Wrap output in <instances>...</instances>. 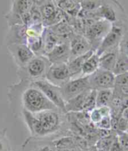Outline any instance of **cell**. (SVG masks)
<instances>
[{"mask_svg": "<svg viewBox=\"0 0 128 151\" xmlns=\"http://www.w3.org/2000/svg\"><path fill=\"white\" fill-rule=\"evenodd\" d=\"M51 63L44 55L35 56L26 65L17 70V75L21 82H34L45 80Z\"/></svg>", "mask_w": 128, "mask_h": 151, "instance_id": "3957f363", "label": "cell"}, {"mask_svg": "<svg viewBox=\"0 0 128 151\" xmlns=\"http://www.w3.org/2000/svg\"><path fill=\"white\" fill-rule=\"evenodd\" d=\"M21 151H56V150L52 140L30 137L23 144Z\"/></svg>", "mask_w": 128, "mask_h": 151, "instance_id": "9a60e30c", "label": "cell"}, {"mask_svg": "<svg viewBox=\"0 0 128 151\" xmlns=\"http://www.w3.org/2000/svg\"><path fill=\"white\" fill-rule=\"evenodd\" d=\"M118 49L103 53L100 56V68L112 72L117 60Z\"/></svg>", "mask_w": 128, "mask_h": 151, "instance_id": "d6986e66", "label": "cell"}, {"mask_svg": "<svg viewBox=\"0 0 128 151\" xmlns=\"http://www.w3.org/2000/svg\"><path fill=\"white\" fill-rule=\"evenodd\" d=\"M33 3L34 1H25V0L24 1H20V0L13 1L11 3V10L9 13L21 16L30 11Z\"/></svg>", "mask_w": 128, "mask_h": 151, "instance_id": "7402d4cb", "label": "cell"}, {"mask_svg": "<svg viewBox=\"0 0 128 151\" xmlns=\"http://www.w3.org/2000/svg\"><path fill=\"white\" fill-rule=\"evenodd\" d=\"M90 89L76 96L65 103V109L67 113L83 112V106L87 95Z\"/></svg>", "mask_w": 128, "mask_h": 151, "instance_id": "ac0fdd59", "label": "cell"}, {"mask_svg": "<svg viewBox=\"0 0 128 151\" xmlns=\"http://www.w3.org/2000/svg\"><path fill=\"white\" fill-rule=\"evenodd\" d=\"M21 113L31 137L49 139L61 134L67 135V132H69L67 114L60 110H48L33 114L21 109Z\"/></svg>", "mask_w": 128, "mask_h": 151, "instance_id": "6da1fadb", "label": "cell"}, {"mask_svg": "<svg viewBox=\"0 0 128 151\" xmlns=\"http://www.w3.org/2000/svg\"><path fill=\"white\" fill-rule=\"evenodd\" d=\"M128 70V55L127 54L121 53L118 51L117 60L113 69V73L116 76L120 74L127 72Z\"/></svg>", "mask_w": 128, "mask_h": 151, "instance_id": "603a6c76", "label": "cell"}, {"mask_svg": "<svg viewBox=\"0 0 128 151\" xmlns=\"http://www.w3.org/2000/svg\"><path fill=\"white\" fill-rule=\"evenodd\" d=\"M43 44H44V53L46 54L63 40L60 39L56 35H55L49 27H45L42 34Z\"/></svg>", "mask_w": 128, "mask_h": 151, "instance_id": "44dd1931", "label": "cell"}, {"mask_svg": "<svg viewBox=\"0 0 128 151\" xmlns=\"http://www.w3.org/2000/svg\"><path fill=\"white\" fill-rule=\"evenodd\" d=\"M106 2L103 1L101 6L93 12L95 18L106 20L111 24L120 20L127 19V15L124 8L118 3Z\"/></svg>", "mask_w": 128, "mask_h": 151, "instance_id": "52a82bcc", "label": "cell"}, {"mask_svg": "<svg viewBox=\"0 0 128 151\" xmlns=\"http://www.w3.org/2000/svg\"><path fill=\"white\" fill-rule=\"evenodd\" d=\"M96 91L90 89L88 95L86 96L85 102L83 106V112L89 113L96 106Z\"/></svg>", "mask_w": 128, "mask_h": 151, "instance_id": "484cf974", "label": "cell"}, {"mask_svg": "<svg viewBox=\"0 0 128 151\" xmlns=\"http://www.w3.org/2000/svg\"><path fill=\"white\" fill-rule=\"evenodd\" d=\"M45 27L53 26L65 18V13L57 7L53 1H36Z\"/></svg>", "mask_w": 128, "mask_h": 151, "instance_id": "8992f818", "label": "cell"}, {"mask_svg": "<svg viewBox=\"0 0 128 151\" xmlns=\"http://www.w3.org/2000/svg\"><path fill=\"white\" fill-rule=\"evenodd\" d=\"M33 83L60 111L67 114L65 109V101L63 98L60 87L53 85L46 80H39Z\"/></svg>", "mask_w": 128, "mask_h": 151, "instance_id": "ba28073f", "label": "cell"}, {"mask_svg": "<svg viewBox=\"0 0 128 151\" xmlns=\"http://www.w3.org/2000/svg\"><path fill=\"white\" fill-rule=\"evenodd\" d=\"M100 68V57L96 52L88 58L81 69V77L89 76Z\"/></svg>", "mask_w": 128, "mask_h": 151, "instance_id": "ffe728a7", "label": "cell"}, {"mask_svg": "<svg viewBox=\"0 0 128 151\" xmlns=\"http://www.w3.org/2000/svg\"><path fill=\"white\" fill-rule=\"evenodd\" d=\"M116 131L127 132V118H123L120 116L118 119Z\"/></svg>", "mask_w": 128, "mask_h": 151, "instance_id": "f546056e", "label": "cell"}, {"mask_svg": "<svg viewBox=\"0 0 128 151\" xmlns=\"http://www.w3.org/2000/svg\"><path fill=\"white\" fill-rule=\"evenodd\" d=\"M95 52V50L91 49L84 55L76 57L74 59L69 61L67 65L69 72H70L71 74V79L81 77V69H82L83 63H84L86 60L88 58H89L92 54H94Z\"/></svg>", "mask_w": 128, "mask_h": 151, "instance_id": "2e32d148", "label": "cell"}, {"mask_svg": "<svg viewBox=\"0 0 128 151\" xmlns=\"http://www.w3.org/2000/svg\"><path fill=\"white\" fill-rule=\"evenodd\" d=\"M26 26L24 25H14L9 27L8 37V45L12 44H26Z\"/></svg>", "mask_w": 128, "mask_h": 151, "instance_id": "e0dca14e", "label": "cell"}, {"mask_svg": "<svg viewBox=\"0 0 128 151\" xmlns=\"http://www.w3.org/2000/svg\"><path fill=\"white\" fill-rule=\"evenodd\" d=\"M81 9H83L84 12H94L100 8L103 1H79Z\"/></svg>", "mask_w": 128, "mask_h": 151, "instance_id": "4316f807", "label": "cell"}, {"mask_svg": "<svg viewBox=\"0 0 128 151\" xmlns=\"http://www.w3.org/2000/svg\"><path fill=\"white\" fill-rule=\"evenodd\" d=\"M111 26V23L102 19H95L86 26L83 36L88 40L93 50L96 52Z\"/></svg>", "mask_w": 128, "mask_h": 151, "instance_id": "5b68a950", "label": "cell"}, {"mask_svg": "<svg viewBox=\"0 0 128 151\" xmlns=\"http://www.w3.org/2000/svg\"><path fill=\"white\" fill-rule=\"evenodd\" d=\"M0 151H12L10 148L8 140L4 134H0Z\"/></svg>", "mask_w": 128, "mask_h": 151, "instance_id": "4dcf8cb0", "label": "cell"}, {"mask_svg": "<svg viewBox=\"0 0 128 151\" xmlns=\"http://www.w3.org/2000/svg\"><path fill=\"white\" fill-rule=\"evenodd\" d=\"M90 89L88 76L71 79L60 87L61 95L65 103Z\"/></svg>", "mask_w": 128, "mask_h": 151, "instance_id": "9c48e42d", "label": "cell"}, {"mask_svg": "<svg viewBox=\"0 0 128 151\" xmlns=\"http://www.w3.org/2000/svg\"><path fill=\"white\" fill-rule=\"evenodd\" d=\"M111 114L109 106L96 107L91 111L89 113V118L90 122L92 124H96L100 122L102 118Z\"/></svg>", "mask_w": 128, "mask_h": 151, "instance_id": "d4e9b609", "label": "cell"}, {"mask_svg": "<svg viewBox=\"0 0 128 151\" xmlns=\"http://www.w3.org/2000/svg\"><path fill=\"white\" fill-rule=\"evenodd\" d=\"M115 75L112 72L99 68L97 70L88 76L89 88L96 91L113 89Z\"/></svg>", "mask_w": 128, "mask_h": 151, "instance_id": "30bf717a", "label": "cell"}, {"mask_svg": "<svg viewBox=\"0 0 128 151\" xmlns=\"http://www.w3.org/2000/svg\"><path fill=\"white\" fill-rule=\"evenodd\" d=\"M8 50L18 68L25 66L36 56L25 44L8 45Z\"/></svg>", "mask_w": 128, "mask_h": 151, "instance_id": "7c38bea8", "label": "cell"}, {"mask_svg": "<svg viewBox=\"0 0 128 151\" xmlns=\"http://www.w3.org/2000/svg\"><path fill=\"white\" fill-rule=\"evenodd\" d=\"M56 151H83L80 149L79 147H76L73 149H63V150H56Z\"/></svg>", "mask_w": 128, "mask_h": 151, "instance_id": "1f68e13d", "label": "cell"}, {"mask_svg": "<svg viewBox=\"0 0 128 151\" xmlns=\"http://www.w3.org/2000/svg\"><path fill=\"white\" fill-rule=\"evenodd\" d=\"M126 34H127V19L120 20L113 23L109 31L96 50V54L100 57L105 52L118 49L121 41Z\"/></svg>", "mask_w": 128, "mask_h": 151, "instance_id": "277c9868", "label": "cell"}, {"mask_svg": "<svg viewBox=\"0 0 128 151\" xmlns=\"http://www.w3.org/2000/svg\"><path fill=\"white\" fill-rule=\"evenodd\" d=\"M97 129L103 130H111V115L106 116L102 118L98 123L94 125Z\"/></svg>", "mask_w": 128, "mask_h": 151, "instance_id": "f1b7e54d", "label": "cell"}, {"mask_svg": "<svg viewBox=\"0 0 128 151\" xmlns=\"http://www.w3.org/2000/svg\"><path fill=\"white\" fill-rule=\"evenodd\" d=\"M71 79L67 63L51 64L48 68L45 80L49 83L61 87Z\"/></svg>", "mask_w": 128, "mask_h": 151, "instance_id": "8fae6325", "label": "cell"}, {"mask_svg": "<svg viewBox=\"0 0 128 151\" xmlns=\"http://www.w3.org/2000/svg\"><path fill=\"white\" fill-rule=\"evenodd\" d=\"M51 64L68 63L70 60L71 50L69 40H62L48 53L44 55Z\"/></svg>", "mask_w": 128, "mask_h": 151, "instance_id": "4fadbf2b", "label": "cell"}, {"mask_svg": "<svg viewBox=\"0 0 128 151\" xmlns=\"http://www.w3.org/2000/svg\"><path fill=\"white\" fill-rule=\"evenodd\" d=\"M11 103L20 102L21 109L33 114L48 110H59L33 82H20L9 86Z\"/></svg>", "mask_w": 128, "mask_h": 151, "instance_id": "7a4b0ae2", "label": "cell"}, {"mask_svg": "<svg viewBox=\"0 0 128 151\" xmlns=\"http://www.w3.org/2000/svg\"><path fill=\"white\" fill-rule=\"evenodd\" d=\"M69 44L71 50L70 60L84 55L92 49L88 40L83 35L74 32L71 35L69 38Z\"/></svg>", "mask_w": 128, "mask_h": 151, "instance_id": "5bb4252c", "label": "cell"}, {"mask_svg": "<svg viewBox=\"0 0 128 151\" xmlns=\"http://www.w3.org/2000/svg\"><path fill=\"white\" fill-rule=\"evenodd\" d=\"M113 96V89L96 91V106H109Z\"/></svg>", "mask_w": 128, "mask_h": 151, "instance_id": "cb8c5ba5", "label": "cell"}, {"mask_svg": "<svg viewBox=\"0 0 128 151\" xmlns=\"http://www.w3.org/2000/svg\"><path fill=\"white\" fill-rule=\"evenodd\" d=\"M116 137L118 143L121 148L124 151H127L128 150V137L127 132L116 131Z\"/></svg>", "mask_w": 128, "mask_h": 151, "instance_id": "83f0119b", "label": "cell"}]
</instances>
